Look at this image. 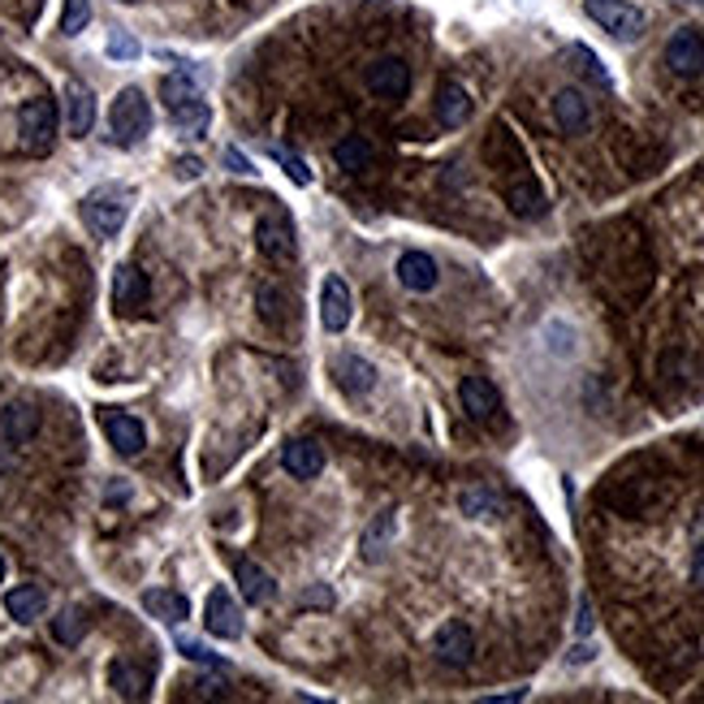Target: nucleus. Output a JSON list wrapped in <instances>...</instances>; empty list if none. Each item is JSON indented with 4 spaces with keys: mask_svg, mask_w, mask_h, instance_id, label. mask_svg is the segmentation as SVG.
I'll return each mask as SVG.
<instances>
[{
    "mask_svg": "<svg viewBox=\"0 0 704 704\" xmlns=\"http://www.w3.org/2000/svg\"><path fill=\"white\" fill-rule=\"evenodd\" d=\"M130 190L126 186H100V190H91L87 199H83V221H87V229L96 234V238H117L122 234V225H126V216H130Z\"/></svg>",
    "mask_w": 704,
    "mask_h": 704,
    "instance_id": "nucleus-1",
    "label": "nucleus"
},
{
    "mask_svg": "<svg viewBox=\"0 0 704 704\" xmlns=\"http://www.w3.org/2000/svg\"><path fill=\"white\" fill-rule=\"evenodd\" d=\"M109 130H113V143H122V148H135V143L148 139V130H152V104H148V96L139 87H126L113 100Z\"/></svg>",
    "mask_w": 704,
    "mask_h": 704,
    "instance_id": "nucleus-2",
    "label": "nucleus"
},
{
    "mask_svg": "<svg viewBox=\"0 0 704 704\" xmlns=\"http://www.w3.org/2000/svg\"><path fill=\"white\" fill-rule=\"evenodd\" d=\"M17 135H22V148L30 156H43L56 139V100L52 96H35L22 104L17 113Z\"/></svg>",
    "mask_w": 704,
    "mask_h": 704,
    "instance_id": "nucleus-3",
    "label": "nucleus"
},
{
    "mask_svg": "<svg viewBox=\"0 0 704 704\" xmlns=\"http://www.w3.org/2000/svg\"><path fill=\"white\" fill-rule=\"evenodd\" d=\"M583 13L601 26V30H609L614 39H623V43H631V39H640L644 35V9H636L631 0H583Z\"/></svg>",
    "mask_w": 704,
    "mask_h": 704,
    "instance_id": "nucleus-4",
    "label": "nucleus"
},
{
    "mask_svg": "<svg viewBox=\"0 0 704 704\" xmlns=\"http://www.w3.org/2000/svg\"><path fill=\"white\" fill-rule=\"evenodd\" d=\"M255 242H260V251H264L273 264H290V260L299 255V238H294V221H290V212L273 208V212L255 225Z\"/></svg>",
    "mask_w": 704,
    "mask_h": 704,
    "instance_id": "nucleus-5",
    "label": "nucleus"
},
{
    "mask_svg": "<svg viewBox=\"0 0 704 704\" xmlns=\"http://www.w3.org/2000/svg\"><path fill=\"white\" fill-rule=\"evenodd\" d=\"M432 657H437L441 666H450V670L472 666V657H476V636H472V627L458 623V618L441 623L437 636H432Z\"/></svg>",
    "mask_w": 704,
    "mask_h": 704,
    "instance_id": "nucleus-6",
    "label": "nucleus"
},
{
    "mask_svg": "<svg viewBox=\"0 0 704 704\" xmlns=\"http://www.w3.org/2000/svg\"><path fill=\"white\" fill-rule=\"evenodd\" d=\"M100 428H104L109 445H113L122 458H135V454H143V445H148V428H143V419H135V415H126V411L104 406V411H100Z\"/></svg>",
    "mask_w": 704,
    "mask_h": 704,
    "instance_id": "nucleus-7",
    "label": "nucleus"
},
{
    "mask_svg": "<svg viewBox=\"0 0 704 704\" xmlns=\"http://www.w3.org/2000/svg\"><path fill=\"white\" fill-rule=\"evenodd\" d=\"M666 65H670V74H679V78H696V74H704V35L696 26H679V30L670 35V43H666Z\"/></svg>",
    "mask_w": 704,
    "mask_h": 704,
    "instance_id": "nucleus-8",
    "label": "nucleus"
},
{
    "mask_svg": "<svg viewBox=\"0 0 704 704\" xmlns=\"http://www.w3.org/2000/svg\"><path fill=\"white\" fill-rule=\"evenodd\" d=\"M458 402H463V411H467L476 424H493L498 411H502V393H498V385H493L489 376H463Z\"/></svg>",
    "mask_w": 704,
    "mask_h": 704,
    "instance_id": "nucleus-9",
    "label": "nucleus"
},
{
    "mask_svg": "<svg viewBox=\"0 0 704 704\" xmlns=\"http://www.w3.org/2000/svg\"><path fill=\"white\" fill-rule=\"evenodd\" d=\"M411 87V65L402 56H380L367 65V91L380 100H402Z\"/></svg>",
    "mask_w": 704,
    "mask_h": 704,
    "instance_id": "nucleus-10",
    "label": "nucleus"
},
{
    "mask_svg": "<svg viewBox=\"0 0 704 704\" xmlns=\"http://www.w3.org/2000/svg\"><path fill=\"white\" fill-rule=\"evenodd\" d=\"M203 627H208L216 640H238V636H242V609H238V601H234L225 588H212V592H208Z\"/></svg>",
    "mask_w": 704,
    "mask_h": 704,
    "instance_id": "nucleus-11",
    "label": "nucleus"
},
{
    "mask_svg": "<svg viewBox=\"0 0 704 704\" xmlns=\"http://www.w3.org/2000/svg\"><path fill=\"white\" fill-rule=\"evenodd\" d=\"M281 467L294 480H316L325 472V445L312 441V437H294V441L281 445Z\"/></svg>",
    "mask_w": 704,
    "mask_h": 704,
    "instance_id": "nucleus-12",
    "label": "nucleus"
},
{
    "mask_svg": "<svg viewBox=\"0 0 704 704\" xmlns=\"http://www.w3.org/2000/svg\"><path fill=\"white\" fill-rule=\"evenodd\" d=\"M234 579H238V592H242L247 605H273V601H277V579H273L260 562L238 557V562H234Z\"/></svg>",
    "mask_w": 704,
    "mask_h": 704,
    "instance_id": "nucleus-13",
    "label": "nucleus"
},
{
    "mask_svg": "<svg viewBox=\"0 0 704 704\" xmlns=\"http://www.w3.org/2000/svg\"><path fill=\"white\" fill-rule=\"evenodd\" d=\"M553 122H557L562 135H583V130L592 126V104H588V96L575 91V87H562V91L553 96Z\"/></svg>",
    "mask_w": 704,
    "mask_h": 704,
    "instance_id": "nucleus-14",
    "label": "nucleus"
},
{
    "mask_svg": "<svg viewBox=\"0 0 704 704\" xmlns=\"http://www.w3.org/2000/svg\"><path fill=\"white\" fill-rule=\"evenodd\" d=\"M148 294H152V286H148V273H143V268L122 264V268L113 273V307H117L122 316L148 307Z\"/></svg>",
    "mask_w": 704,
    "mask_h": 704,
    "instance_id": "nucleus-15",
    "label": "nucleus"
},
{
    "mask_svg": "<svg viewBox=\"0 0 704 704\" xmlns=\"http://www.w3.org/2000/svg\"><path fill=\"white\" fill-rule=\"evenodd\" d=\"M320 325L329 334H342L351 325V286L338 273L325 277V286H320Z\"/></svg>",
    "mask_w": 704,
    "mask_h": 704,
    "instance_id": "nucleus-16",
    "label": "nucleus"
},
{
    "mask_svg": "<svg viewBox=\"0 0 704 704\" xmlns=\"http://www.w3.org/2000/svg\"><path fill=\"white\" fill-rule=\"evenodd\" d=\"M65 126H70L74 139H87L91 126H96V96H91V87L78 83V78L65 83Z\"/></svg>",
    "mask_w": 704,
    "mask_h": 704,
    "instance_id": "nucleus-17",
    "label": "nucleus"
},
{
    "mask_svg": "<svg viewBox=\"0 0 704 704\" xmlns=\"http://www.w3.org/2000/svg\"><path fill=\"white\" fill-rule=\"evenodd\" d=\"M393 273H398V281H402V290H411V294H428V290H437V281H441L437 260L424 255V251H406V255L398 260Z\"/></svg>",
    "mask_w": 704,
    "mask_h": 704,
    "instance_id": "nucleus-18",
    "label": "nucleus"
},
{
    "mask_svg": "<svg viewBox=\"0 0 704 704\" xmlns=\"http://www.w3.org/2000/svg\"><path fill=\"white\" fill-rule=\"evenodd\" d=\"M334 385L347 393V398H363L372 385H376V367L359 354H338L334 359Z\"/></svg>",
    "mask_w": 704,
    "mask_h": 704,
    "instance_id": "nucleus-19",
    "label": "nucleus"
},
{
    "mask_svg": "<svg viewBox=\"0 0 704 704\" xmlns=\"http://www.w3.org/2000/svg\"><path fill=\"white\" fill-rule=\"evenodd\" d=\"M472 117V96H467V87L463 83H441L437 87V122L445 126V130H458L463 122Z\"/></svg>",
    "mask_w": 704,
    "mask_h": 704,
    "instance_id": "nucleus-20",
    "label": "nucleus"
},
{
    "mask_svg": "<svg viewBox=\"0 0 704 704\" xmlns=\"http://www.w3.org/2000/svg\"><path fill=\"white\" fill-rule=\"evenodd\" d=\"M43 609H48V592L39 583H17L4 596V614L13 623H35V618H43Z\"/></svg>",
    "mask_w": 704,
    "mask_h": 704,
    "instance_id": "nucleus-21",
    "label": "nucleus"
},
{
    "mask_svg": "<svg viewBox=\"0 0 704 704\" xmlns=\"http://www.w3.org/2000/svg\"><path fill=\"white\" fill-rule=\"evenodd\" d=\"M109 688H113L122 701H148L152 675H148L143 666H135V662H113V666H109Z\"/></svg>",
    "mask_w": 704,
    "mask_h": 704,
    "instance_id": "nucleus-22",
    "label": "nucleus"
},
{
    "mask_svg": "<svg viewBox=\"0 0 704 704\" xmlns=\"http://www.w3.org/2000/svg\"><path fill=\"white\" fill-rule=\"evenodd\" d=\"M143 609H148L156 623H165V627H177V623L190 618V601H186L181 592H169V588H152V592H143Z\"/></svg>",
    "mask_w": 704,
    "mask_h": 704,
    "instance_id": "nucleus-23",
    "label": "nucleus"
},
{
    "mask_svg": "<svg viewBox=\"0 0 704 704\" xmlns=\"http://www.w3.org/2000/svg\"><path fill=\"white\" fill-rule=\"evenodd\" d=\"M0 428H4V437H9L13 445H26V441L39 432V411H35L30 402H9L4 415H0Z\"/></svg>",
    "mask_w": 704,
    "mask_h": 704,
    "instance_id": "nucleus-24",
    "label": "nucleus"
},
{
    "mask_svg": "<svg viewBox=\"0 0 704 704\" xmlns=\"http://www.w3.org/2000/svg\"><path fill=\"white\" fill-rule=\"evenodd\" d=\"M506 203H511V212L515 216H524V221H531V216H544V190L531 181V177H524V181H511L506 186Z\"/></svg>",
    "mask_w": 704,
    "mask_h": 704,
    "instance_id": "nucleus-25",
    "label": "nucleus"
},
{
    "mask_svg": "<svg viewBox=\"0 0 704 704\" xmlns=\"http://www.w3.org/2000/svg\"><path fill=\"white\" fill-rule=\"evenodd\" d=\"M334 161H338V169H347V174H363V169L376 161V152H372V143H367L363 135H347V139L334 143Z\"/></svg>",
    "mask_w": 704,
    "mask_h": 704,
    "instance_id": "nucleus-26",
    "label": "nucleus"
},
{
    "mask_svg": "<svg viewBox=\"0 0 704 704\" xmlns=\"http://www.w3.org/2000/svg\"><path fill=\"white\" fill-rule=\"evenodd\" d=\"M87 627H91L87 609L70 605V609H61V614L52 618V640H56V644H65V649H78V644H83V636H87Z\"/></svg>",
    "mask_w": 704,
    "mask_h": 704,
    "instance_id": "nucleus-27",
    "label": "nucleus"
},
{
    "mask_svg": "<svg viewBox=\"0 0 704 704\" xmlns=\"http://www.w3.org/2000/svg\"><path fill=\"white\" fill-rule=\"evenodd\" d=\"M161 100H165V109H177V104H186V100H199L194 74H190V70H177L169 78H161Z\"/></svg>",
    "mask_w": 704,
    "mask_h": 704,
    "instance_id": "nucleus-28",
    "label": "nucleus"
},
{
    "mask_svg": "<svg viewBox=\"0 0 704 704\" xmlns=\"http://www.w3.org/2000/svg\"><path fill=\"white\" fill-rule=\"evenodd\" d=\"M389 540H393V511L376 515V524L363 531V557H367V562H380L385 549H389Z\"/></svg>",
    "mask_w": 704,
    "mask_h": 704,
    "instance_id": "nucleus-29",
    "label": "nucleus"
},
{
    "mask_svg": "<svg viewBox=\"0 0 704 704\" xmlns=\"http://www.w3.org/2000/svg\"><path fill=\"white\" fill-rule=\"evenodd\" d=\"M458 511H463L467 519H498V515H502V502H498V493H489V489H467V493L458 498Z\"/></svg>",
    "mask_w": 704,
    "mask_h": 704,
    "instance_id": "nucleus-30",
    "label": "nucleus"
},
{
    "mask_svg": "<svg viewBox=\"0 0 704 704\" xmlns=\"http://www.w3.org/2000/svg\"><path fill=\"white\" fill-rule=\"evenodd\" d=\"M169 117H174V126L181 130V135H203L208 122H212V113H208L203 100H186V104H177V109H169Z\"/></svg>",
    "mask_w": 704,
    "mask_h": 704,
    "instance_id": "nucleus-31",
    "label": "nucleus"
},
{
    "mask_svg": "<svg viewBox=\"0 0 704 704\" xmlns=\"http://www.w3.org/2000/svg\"><path fill=\"white\" fill-rule=\"evenodd\" d=\"M255 303H260V316L268 320V325H286L290 320V299L277 290V286H260V294H255Z\"/></svg>",
    "mask_w": 704,
    "mask_h": 704,
    "instance_id": "nucleus-32",
    "label": "nucleus"
},
{
    "mask_svg": "<svg viewBox=\"0 0 704 704\" xmlns=\"http://www.w3.org/2000/svg\"><path fill=\"white\" fill-rule=\"evenodd\" d=\"M87 26H91V0H65V4H61V35L74 39V35H83Z\"/></svg>",
    "mask_w": 704,
    "mask_h": 704,
    "instance_id": "nucleus-33",
    "label": "nucleus"
},
{
    "mask_svg": "<svg viewBox=\"0 0 704 704\" xmlns=\"http://www.w3.org/2000/svg\"><path fill=\"white\" fill-rule=\"evenodd\" d=\"M177 653L186 657V662H199V666H208V670H225V662L208 649V644H199V640H186V636H177Z\"/></svg>",
    "mask_w": 704,
    "mask_h": 704,
    "instance_id": "nucleus-34",
    "label": "nucleus"
},
{
    "mask_svg": "<svg viewBox=\"0 0 704 704\" xmlns=\"http://www.w3.org/2000/svg\"><path fill=\"white\" fill-rule=\"evenodd\" d=\"M268 156H273V161L286 169V177H290V181H299V186H307V181H312V169H307V161H303V156H290V152H281V148H268Z\"/></svg>",
    "mask_w": 704,
    "mask_h": 704,
    "instance_id": "nucleus-35",
    "label": "nucleus"
},
{
    "mask_svg": "<svg viewBox=\"0 0 704 704\" xmlns=\"http://www.w3.org/2000/svg\"><path fill=\"white\" fill-rule=\"evenodd\" d=\"M570 56L579 61V70H583V74H588L596 87H609V74L601 70V61H596V52H592V48H583V43H579V48H570Z\"/></svg>",
    "mask_w": 704,
    "mask_h": 704,
    "instance_id": "nucleus-36",
    "label": "nucleus"
},
{
    "mask_svg": "<svg viewBox=\"0 0 704 704\" xmlns=\"http://www.w3.org/2000/svg\"><path fill=\"white\" fill-rule=\"evenodd\" d=\"M139 52H143V48H139L135 35H126V30H113V35H109V56H113V61H135Z\"/></svg>",
    "mask_w": 704,
    "mask_h": 704,
    "instance_id": "nucleus-37",
    "label": "nucleus"
},
{
    "mask_svg": "<svg viewBox=\"0 0 704 704\" xmlns=\"http://www.w3.org/2000/svg\"><path fill=\"white\" fill-rule=\"evenodd\" d=\"M225 165H229L234 174H255V169H251V161H247L238 148H225Z\"/></svg>",
    "mask_w": 704,
    "mask_h": 704,
    "instance_id": "nucleus-38",
    "label": "nucleus"
},
{
    "mask_svg": "<svg viewBox=\"0 0 704 704\" xmlns=\"http://www.w3.org/2000/svg\"><path fill=\"white\" fill-rule=\"evenodd\" d=\"M588 631H592V601L583 596V601H579V623H575V636H588Z\"/></svg>",
    "mask_w": 704,
    "mask_h": 704,
    "instance_id": "nucleus-39",
    "label": "nucleus"
},
{
    "mask_svg": "<svg viewBox=\"0 0 704 704\" xmlns=\"http://www.w3.org/2000/svg\"><path fill=\"white\" fill-rule=\"evenodd\" d=\"M692 583H696V588L704 592V544L696 549V553H692Z\"/></svg>",
    "mask_w": 704,
    "mask_h": 704,
    "instance_id": "nucleus-40",
    "label": "nucleus"
},
{
    "mask_svg": "<svg viewBox=\"0 0 704 704\" xmlns=\"http://www.w3.org/2000/svg\"><path fill=\"white\" fill-rule=\"evenodd\" d=\"M199 174H203V165H199L194 156H181V161H177V177H199Z\"/></svg>",
    "mask_w": 704,
    "mask_h": 704,
    "instance_id": "nucleus-41",
    "label": "nucleus"
},
{
    "mask_svg": "<svg viewBox=\"0 0 704 704\" xmlns=\"http://www.w3.org/2000/svg\"><path fill=\"white\" fill-rule=\"evenodd\" d=\"M679 4H701V9H704V0H679Z\"/></svg>",
    "mask_w": 704,
    "mask_h": 704,
    "instance_id": "nucleus-42",
    "label": "nucleus"
},
{
    "mask_svg": "<svg viewBox=\"0 0 704 704\" xmlns=\"http://www.w3.org/2000/svg\"><path fill=\"white\" fill-rule=\"evenodd\" d=\"M0 579H4V557H0Z\"/></svg>",
    "mask_w": 704,
    "mask_h": 704,
    "instance_id": "nucleus-43",
    "label": "nucleus"
},
{
    "mask_svg": "<svg viewBox=\"0 0 704 704\" xmlns=\"http://www.w3.org/2000/svg\"><path fill=\"white\" fill-rule=\"evenodd\" d=\"M122 4H135V0H122Z\"/></svg>",
    "mask_w": 704,
    "mask_h": 704,
    "instance_id": "nucleus-44",
    "label": "nucleus"
}]
</instances>
